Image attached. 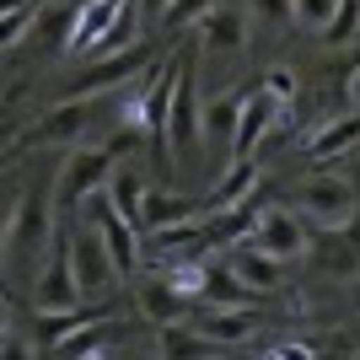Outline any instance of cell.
<instances>
[{
  "label": "cell",
  "instance_id": "cell-1",
  "mask_svg": "<svg viewBox=\"0 0 360 360\" xmlns=\"http://www.w3.org/2000/svg\"><path fill=\"white\" fill-rule=\"evenodd\" d=\"M60 221H54V188L32 183L27 194L16 199L11 221H6V237H0V274L11 285H32L38 269L49 258V242H54Z\"/></svg>",
  "mask_w": 360,
  "mask_h": 360
},
{
  "label": "cell",
  "instance_id": "cell-2",
  "mask_svg": "<svg viewBox=\"0 0 360 360\" xmlns=\"http://www.w3.org/2000/svg\"><path fill=\"white\" fill-rule=\"evenodd\" d=\"M296 215L312 231H345L349 221H360V183L345 167H317L312 178L296 188Z\"/></svg>",
  "mask_w": 360,
  "mask_h": 360
},
{
  "label": "cell",
  "instance_id": "cell-3",
  "mask_svg": "<svg viewBox=\"0 0 360 360\" xmlns=\"http://www.w3.org/2000/svg\"><path fill=\"white\" fill-rule=\"evenodd\" d=\"M129 38H135V22H129L124 0H86L70 22V44L65 49L70 54H97V49L119 54V49H129Z\"/></svg>",
  "mask_w": 360,
  "mask_h": 360
},
{
  "label": "cell",
  "instance_id": "cell-4",
  "mask_svg": "<svg viewBox=\"0 0 360 360\" xmlns=\"http://www.w3.org/2000/svg\"><path fill=\"white\" fill-rule=\"evenodd\" d=\"M248 242H253L258 253H269L274 264H296V258H312V226L301 221L290 205H264V210H253Z\"/></svg>",
  "mask_w": 360,
  "mask_h": 360
},
{
  "label": "cell",
  "instance_id": "cell-5",
  "mask_svg": "<svg viewBox=\"0 0 360 360\" xmlns=\"http://www.w3.org/2000/svg\"><path fill=\"white\" fill-rule=\"evenodd\" d=\"M113 167H119V156L108 146H81L65 156L60 178H54V199H60L65 210H81L86 199H97L108 188V178H113Z\"/></svg>",
  "mask_w": 360,
  "mask_h": 360
},
{
  "label": "cell",
  "instance_id": "cell-6",
  "mask_svg": "<svg viewBox=\"0 0 360 360\" xmlns=\"http://www.w3.org/2000/svg\"><path fill=\"white\" fill-rule=\"evenodd\" d=\"M150 44H129V49H119V54H103L97 65H86V70L75 75L70 86L60 91V103H97L103 91H113L119 81H129V75H146L150 70Z\"/></svg>",
  "mask_w": 360,
  "mask_h": 360
},
{
  "label": "cell",
  "instance_id": "cell-7",
  "mask_svg": "<svg viewBox=\"0 0 360 360\" xmlns=\"http://www.w3.org/2000/svg\"><path fill=\"white\" fill-rule=\"evenodd\" d=\"M32 301H38V312L81 307V290H75V274H70V221H60V231L49 242V258L38 269V280H32Z\"/></svg>",
  "mask_w": 360,
  "mask_h": 360
},
{
  "label": "cell",
  "instance_id": "cell-8",
  "mask_svg": "<svg viewBox=\"0 0 360 360\" xmlns=\"http://www.w3.org/2000/svg\"><path fill=\"white\" fill-rule=\"evenodd\" d=\"M70 274H75V290H81V301L86 296H108V285H113V258H108L103 248V231L86 221H70Z\"/></svg>",
  "mask_w": 360,
  "mask_h": 360
},
{
  "label": "cell",
  "instance_id": "cell-9",
  "mask_svg": "<svg viewBox=\"0 0 360 360\" xmlns=\"http://www.w3.org/2000/svg\"><path fill=\"white\" fill-rule=\"evenodd\" d=\"M162 140H172V150H178L183 162H194V150H199V103H194V65L188 60L172 70V97H167Z\"/></svg>",
  "mask_w": 360,
  "mask_h": 360
},
{
  "label": "cell",
  "instance_id": "cell-10",
  "mask_svg": "<svg viewBox=\"0 0 360 360\" xmlns=\"http://www.w3.org/2000/svg\"><path fill=\"white\" fill-rule=\"evenodd\" d=\"M242 91H226V97H215L205 113H199V140H205V150H210V162L226 167L231 162V146H237V124H242Z\"/></svg>",
  "mask_w": 360,
  "mask_h": 360
},
{
  "label": "cell",
  "instance_id": "cell-11",
  "mask_svg": "<svg viewBox=\"0 0 360 360\" xmlns=\"http://www.w3.org/2000/svg\"><path fill=\"white\" fill-rule=\"evenodd\" d=\"M226 269H231V280H237L248 296H274V290L285 285V264H274L269 253H258L253 242H237L231 253H226Z\"/></svg>",
  "mask_w": 360,
  "mask_h": 360
},
{
  "label": "cell",
  "instance_id": "cell-12",
  "mask_svg": "<svg viewBox=\"0 0 360 360\" xmlns=\"http://www.w3.org/2000/svg\"><path fill=\"white\" fill-rule=\"evenodd\" d=\"M199 215H205V205H199L194 194H183V188H146L140 231L162 237V231H172V226H183V221H199Z\"/></svg>",
  "mask_w": 360,
  "mask_h": 360
},
{
  "label": "cell",
  "instance_id": "cell-13",
  "mask_svg": "<svg viewBox=\"0 0 360 360\" xmlns=\"http://www.w3.org/2000/svg\"><path fill=\"white\" fill-rule=\"evenodd\" d=\"M188 328H199L215 349H231V345H248L258 333V312L253 307H210V312L188 317Z\"/></svg>",
  "mask_w": 360,
  "mask_h": 360
},
{
  "label": "cell",
  "instance_id": "cell-14",
  "mask_svg": "<svg viewBox=\"0 0 360 360\" xmlns=\"http://www.w3.org/2000/svg\"><path fill=\"white\" fill-rule=\"evenodd\" d=\"M242 44H248V11L210 6V11L199 16V49H210V54H242Z\"/></svg>",
  "mask_w": 360,
  "mask_h": 360
},
{
  "label": "cell",
  "instance_id": "cell-15",
  "mask_svg": "<svg viewBox=\"0 0 360 360\" xmlns=\"http://www.w3.org/2000/svg\"><path fill=\"white\" fill-rule=\"evenodd\" d=\"M91 124V103H54V113L32 124V140H44V146H70V140L86 135Z\"/></svg>",
  "mask_w": 360,
  "mask_h": 360
},
{
  "label": "cell",
  "instance_id": "cell-16",
  "mask_svg": "<svg viewBox=\"0 0 360 360\" xmlns=\"http://www.w3.org/2000/svg\"><path fill=\"white\" fill-rule=\"evenodd\" d=\"M135 307H140L146 323H156V328H167L172 317H183V296L167 285V274H140L135 280Z\"/></svg>",
  "mask_w": 360,
  "mask_h": 360
},
{
  "label": "cell",
  "instance_id": "cell-17",
  "mask_svg": "<svg viewBox=\"0 0 360 360\" xmlns=\"http://www.w3.org/2000/svg\"><path fill=\"white\" fill-rule=\"evenodd\" d=\"M103 205L113 215H119V221H129L140 231V205H146V178H140L135 167H113V178H108V188H103Z\"/></svg>",
  "mask_w": 360,
  "mask_h": 360
},
{
  "label": "cell",
  "instance_id": "cell-18",
  "mask_svg": "<svg viewBox=\"0 0 360 360\" xmlns=\"http://www.w3.org/2000/svg\"><path fill=\"white\" fill-rule=\"evenodd\" d=\"M156 355L162 360H221L226 349H215L210 339L199 328H188V323H167V328L156 333Z\"/></svg>",
  "mask_w": 360,
  "mask_h": 360
},
{
  "label": "cell",
  "instance_id": "cell-19",
  "mask_svg": "<svg viewBox=\"0 0 360 360\" xmlns=\"http://www.w3.org/2000/svg\"><path fill=\"white\" fill-rule=\"evenodd\" d=\"M323 274H360V221H349L345 231H328V248L317 253Z\"/></svg>",
  "mask_w": 360,
  "mask_h": 360
},
{
  "label": "cell",
  "instance_id": "cell-20",
  "mask_svg": "<svg viewBox=\"0 0 360 360\" xmlns=\"http://www.w3.org/2000/svg\"><path fill=\"white\" fill-rule=\"evenodd\" d=\"M360 140V108H349V119H333V124H323L312 135V146H307V156L312 162H333L339 150H349Z\"/></svg>",
  "mask_w": 360,
  "mask_h": 360
},
{
  "label": "cell",
  "instance_id": "cell-21",
  "mask_svg": "<svg viewBox=\"0 0 360 360\" xmlns=\"http://www.w3.org/2000/svg\"><path fill=\"white\" fill-rule=\"evenodd\" d=\"M91 323H103V312H91L86 301H81V307H70V312H38V339L54 349V345H65L70 333L91 328Z\"/></svg>",
  "mask_w": 360,
  "mask_h": 360
},
{
  "label": "cell",
  "instance_id": "cell-22",
  "mask_svg": "<svg viewBox=\"0 0 360 360\" xmlns=\"http://www.w3.org/2000/svg\"><path fill=\"white\" fill-rule=\"evenodd\" d=\"M199 301H210V307H253V296H248V290L231 280V269H226V264H215V258H210V274H205Z\"/></svg>",
  "mask_w": 360,
  "mask_h": 360
},
{
  "label": "cell",
  "instance_id": "cell-23",
  "mask_svg": "<svg viewBox=\"0 0 360 360\" xmlns=\"http://www.w3.org/2000/svg\"><path fill=\"white\" fill-rule=\"evenodd\" d=\"M205 274H210V253H194V258H172V269H167V285L178 290L183 301H194L205 290Z\"/></svg>",
  "mask_w": 360,
  "mask_h": 360
},
{
  "label": "cell",
  "instance_id": "cell-24",
  "mask_svg": "<svg viewBox=\"0 0 360 360\" xmlns=\"http://www.w3.org/2000/svg\"><path fill=\"white\" fill-rule=\"evenodd\" d=\"M253 183H258V167L253 162H231V167H226V178L215 183L210 205H215V210H226V205H248V188H253Z\"/></svg>",
  "mask_w": 360,
  "mask_h": 360
},
{
  "label": "cell",
  "instance_id": "cell-25",
  "mask_svg": "<svg viewBox=\"0 0 360 360\" xmlns=\"http://www.w3.org/2000/svg\"><path fill=\"white\" fill-rule=\"evenodd\" d=\"M360 38V0H339V11L328 16V27H323V44H355Z\"/></svg>",
  "mask_w": 360,
  "mask_h": 360
},
{
  "label": "cell",
  "instance_id": "cell-26",
  "mask_svg": "<svg viewBox=\"0 0 360 360\" xmlns=\"http://www.w3.org/2000/svg\"><path fill=\"white\" fill-rule=\"evenodd\" d=\"M32 27H38V6H22V11H6V16H0V49L22 44V38H27Z\"/></svg>",
  "mask_w": 360,
  "mask_h": 360
},
{
  "label": "cell",
  "instance_id": "cell-27",
  "mask_svg": "<svg viewBox=\"0 0 360 360\" xmlns=\"http://www.w3.org/2000/svg\"><path fill=\"white\" fill-rule=\"evenodd\" d=\"M333 11H339V0H290V16H296L301 27H312V32L328 27Z\"/></svg>",
  "mask_w": 360,
  "mask_h": 360
},
{
  "label": "cell",
  "instance_id": "cell-28",
  "mask_svg": "<svg viewBox=\"0 0 360 360\" xmlns=\"http://www.w3.org/2000/svg\"><path fill=\"white\" fill-rule=\"evenodd\" d=\"M0 360H44V349H38V339H32V333L6 328V333H0Z\"/></svg>",
  "mask_w": 360,
  "mask_h": 360
},
{
  "label": "cell",
  "instance_id": "cell-29",
  "mask_svg": "<svg viewBox=\"0 0 360 360\" xmlns=\"http://www.w3.org/2000/svg\"><path fill=\"white\" fill-rule=\"evenodd\" d=\"M258 91H264V97H274V103L285 108L290 97H296V75H290V70H269L264 81H258Z\"/></svg>",
  "mask_w": 360,
  "mask_h": 360
},
{
  "label": "cell",
  "instance_id": "cell-30",
  "mask_svg": "<svg viewBox=\"0 0 360 360\" xmlns=\"http://www.w3.org/2000/svg\"><path fill=\"white\" fill-rule=\"evenodd\" d=\"M205 11H210L205 0H172V6H167V22L183 27V22H194V16H205Z\"/></svg>",
  "mask_w": 360,
  "mask_h": 360
},
{
  "label": "cell",
  "instance_id": "cell-31",
  "mask_svg": "<svg viewBox=\"0 0 360 360\" xmlns=\"http://www.w3.org/2000/svg\"><path fill=\"white\" fill-rule=\"evenodd\" d=\"M264 360H317V349H312V345H301V339H285V345H274Z\"/></svg>",
  "mask_w": 360,
  "mask_h": 360
},
{
  "label": "cell",
  "instance_id": "cell-32",
  "mask_svg": "<svg viewBox=\"0 0 360 360\" xmlns=\"http://www.w3.org/2000/svg\"><path fill=\"white\" fill-rule=\"evenodd\" d=\"M253 6H258L264 22H285V16H290V0H253Z\"/></svg>",
  "mask_w": 360,
  "mask_h": 360
},
{
  "label": "cell",
  "instance_id": "cell-33",
  "mask_svg": "<svg viewBox=\"0 0 360 360\" xmlns=\"http://www.w3.org/2000/svg\"><path fill=\"white\" fill-rule=\"evenodd\" d=\"M345 97H349V108H360V60L349 65V75H345Z\"/></svg>",
  "mask_w": 360,
  "mask_h": 360
},
{
  "label": "cell",
  "instance_id": "cell-34",
  "mask_svg": "<svg viewBox=\"0 0 360 360\" xmlns=\"http://www.w3.org/2000/svg\"><path fill=\"white\" fill-rule=\"evenodd\" d=\"M108 360H162L156 349H146V345H124L119 355H108Z\"/></svg>",
  "mask_w": 360,
  "mask_h": 360
},
{
  "label": "cell",
  "instance_id": "cell-35",
  "mask_svg": "<svg viewBox=\"0 0 360 360\" xmlns=\"http://www.w3.org/2000/svg\"><path fill=\"white\" fill-rule=\"evenodd\" d=\"M167 6H172V0H140V11H146V16H167Z\"/></svg>",
  "mask_w": 360,
  "mask_h": 360
},
{
  "label": "cell",
  "instance_id": "cell-36",
  "mask_svg": "<svg viewBox=\"0 0 360 360\" xmlns=\"http://www.w3.org/2000/svg\"><path fill=\"white\" fill-rule=\"evenodd\" d=\"M11 328V307H6V296H0V333Z\"/></svg>",
  "mask_w": 360,
  "mask_h": 360
},
{
  "label": "cell",
  "instance_id": "cell-37",
  "mask_svg": "<svg viewBox=\"0 0 360 360\" xmlns=\"http://www.w3.org/2000/svg\"><path fill=\"white\" fill-rule=\"evenodd\" d=\"M91 360H108V355H91Z\"/></svg>",
  "mask_w": 360,
  "mask_h": 360
},
{
  "label": "cell",
  "instance_id": "cell-38",
  "mask_svg": "<svg viewBox=\"0 0 360 360\" xmlns=\"http://www.w3.org/2000/svg\"><path fill=\"white\" fill-rule=\"evenodd\" d=\"M221 360H231V355H221Z\"/></svg>",
  "mask_w": 360,
  "mask_h": 360
}]
</instances>
